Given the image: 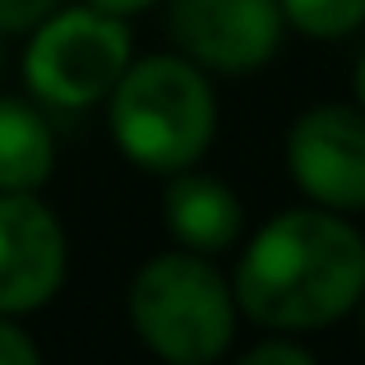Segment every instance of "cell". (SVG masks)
Here are the masks:
<instances>
[{"label": "cell", "mask_w": 365, "mask_h": 365, "mask_svg": "<svg viewBox=\"0 0 365 365\" xmlns=\"http://www.w3.org/2000/svg\"><path fill=\"white\" fill-rule=\"evenodd\" d=\"M232 292L259 329H329L365 296V236L333 208H287L250 236Z\"/></svg>", "instance_id": "cell-1"}, {"label": "cell", "mask_w": 365, "mask_h": 365, "mask_svg": "<svg viewBox=\"0 0 365 365\" xmlns=\"http://www.w3.org/2000/svg\"><path fill=\"white\" fill-rule=\"evenodd\" d=\"M0 365H42L37 342L19 329L9 314H0Z\"/></svg>", "instance_id": "cell-13"}, {"label": "cell", "mask_w": 365, "mask_h": 365, "mask_svg": "<svg viewBox=\"0 0 365 365\" xmlns=\"http://www.w3.org/2000/svg\"><path fill=\"white\" fill-rule=\"evenodd\" d=\"M236 365H319V361H314L301 342H287V333H282V338H268V342H259V347H250Z\"/></svg>", "instance_id": "cell-12"}, {"label": "cell", "mask_w": 365, "mask_h": 365, "mask_svg": "<svg viewBox=\"0 0 365 365\" xmlns=\"http://www.w3.org/2000/svg\"><path fill=\"white\" fill-rule=\"evenodd\" d=\"M116 148L139 171L176 176L195 167L217 134V98L208 70L190 56L130 61L107 98Z\"/></svg>", "instance_id": "cell-2"}, {"label": "cell", "mask_w": 365, "mask_h": 365, "mask_svg": "<svg viewBox=\"0 0 365 365\" xmlns=\"http://www.w3.org/2000/svg\"><path fill=\"white\" fill-rule=\"evenodd\" d=\"M356 310H361V338H365V296H361V305H356Z\"/></svg>", "instance_id": "cell-17"}, {"label": "cell", "mask_w": 365, "mask_h": 365, "mask_svg": "<svg viewBox=\"0 0 365 365\" xmlns=\"http://www.w3.org/2000/svg\"><path fill=\"white\" fill-rule=\"evenodd\" d=\"M51 167L56 139L42 111L24 98H0V195H37Z\"/></svg>", "instance_id": "cell-9"}, {"label": "cell", "mask_w": 365, "mask_h": 365, "mask_svg": "<svg viewBox=\"0 0 365 365\" xmlns=\"http://www.w3.org/2000/svg\"><path fill=\"white\" fill-rule=\"evenodd\" d=\"M65 0H0V33L14 37V33H33L42 19H51Z\"/></svg>", "instance_id": "cell-11"}, {"label": "cell", "mask_w": 365, "mask_h": 365, "mask_svg": "<svg viewBox=\"0 0 365 365\" xmlns=\"http://www.w3.org/2000/svg\"><path fill=\"white\" fill-rule=\"evenodd\" d=\"M134 61V37L120 14L98 5L56 9L28 33L24 83L37 102L61 111H79L107 102L120 74Z\"/></svg>", "instance_id": "cell-4"}, {"label": "cell", "mask_w": 365, "mask_h": 365, "mask_svg": "<svg viewBox=\"0 0 365 365\" xmlns=\"http://www.w3.org/2000/svg\"><path fill=\"white\" fill-rule=\"evenodd\" d=\"M162 222H167L171 241L180 250H195V255H222L241 241L245 227V208L227 180L208 176V171H176L167 180V195H162Z\"/></svg>", "instance_id": "cell-8"}, {"label": "cell", "mask_w": 365, "mask_h": 365, "mask_svg": "<svg viewBox=\"0 0 365 365\" xmlns=\"http://www.w3.org/2000/svg\"><path fill=\"white\" fill-rule=\"evenodd\" d=\"M351 83H356V107H365V51L356 61V74H351Z\"/></svg>", "instance_id": "cell-15"}, {"label": "cell", "mask_w": 365, "mask_h": 365, "mask_svg": "<svg viewBox=\"0 0 365 365\" xmlns=\"http://www.w3.org/2000/svg\"><path fill=\"white\" fill-rule=\"evenodd\" d=\"M287 171L301 195L333 213L365 208V107L314 102L287 130Z\"/></svg>", "instance_id": "cell-5"}, {"label": "cell", "mask_w": 365, "mask_h": 365, "mask_svg": "<svg viewBox=\"0 0 365 365\" xmlns=\"http://www.w3.org/2000/svg\"><path fill=\"white\" fill-rule=\"evenodd\" d=\"M167 28L180 56L213 74H255L282 46V0H171Z\"/></svg>", "instance_id": "cell-6"}, {"label": "cell", "mask_w": 365, "mask_h": 365, "mask_svg": "<svg viewBox=\"0 0 365 365\" xmlns=\"http://www.w3.org/2000/svg\"><path fill=\"white\" fill-rule=\"evenodd\" d=\"M0 74H5V33H0Z\"/></svg>", "instance_id": "cell-16"}, {"label": "cell", "mask_w": 365, "mask_h": 365, "mask_svg": "<svg viewBox=\"0 0 365 365\" xmlns=\"http://www.w3.org/2000/svg\"><path fill=\"white\" fill-rule=\"evenodd\" d=\"M236 292L195 250L153 255L130 282V324L167 365H213L236 338Z\"/></svg>", "instance_id": "cell-3"}, {"label": "cell", "mask_w": 365, "mask_h": 365, "mask_svg": "<svg viewBox=\"0 0 365 365\" xmlns=\"http://www.w3.org/2000/svg\"><path fill=\"white\" fill-rule=\"evenodd\" d=\"M88 5H98V9H107V14H139V9H148V5H158V0H88Z\"/></svg>", "instance_id": "cell-14"}, {"label": "cell", "mask_w": 365, "mask_h": 365, "mask_svg": "<svg viewBox=\"0 0 365 365\" xmlns=\"http://www.w3.org/2000/svg\"><path fill=\"white\" fill-rule=\"evenodd\" d=\"M70 241L37 195H0V314H33L65 287Z\"/></svg>", "instance_id": "cell-7"}, {"label": "cell", "mask_w": 365, "mask_h": 365, "mask_svg": "<svg viewBox=\"0 0 365 365\" xmlns=\"http://www.w3.org/2000/svg\"><path fill=\"white\" fill-rule=\"evenodd\" d=\"M287 28L314 37V42H338L365 24V0H282Z\"/></svg>", "instance_id": "cell-10"}]
</instances>
